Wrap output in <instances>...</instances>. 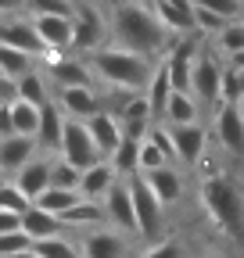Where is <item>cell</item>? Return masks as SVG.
<instances>
[{"label":"cell","mask_w":244,"mask_h":258,"mask_svg":"<svg viewBox=\"0 0 244 258\" xmlns=\"http://www.w3.org/2000/svg\"><path fill=\"white\" fill-rule=\"evenodd\" d=\"M108 32H111V43L147 54L155 61H162L176 40L144 0H115L108 11Z\"/></svg>","instance_id":"6da1fadb"},{"label":"cell","mask_w":244,"mask_h":258,"mask_svg":"<svg viewBox=\"0 0 244 258\" xmlns=\"http://www.w3.org/2000/svg\"><path fill=\"white\" fill-rule=\"evenodd\" d=\"M90 69H94L97 83L115 90V93H144L147 79L155 76V57L147 54H137V50H126L118 43H108L101 47L97 54H90Z\"/></svg>","instance_id":"7a4b0ae2"},{"label":"cell","mask_w":244,"mask_h":258,"mask_svg":"<svg viewBox=\"0 0 244 258\" xmlns=\"http://www.w3.org/2000/svg\"><path fill=\"white\" fill-rule=\"evenodd\" d=\"M201 208L208 219L233 240L244 237V190L230 176H205L201 179Z\"/></svg>","instance_id":"3957f363"},{"label":"cell","mask_w":244,"mask_h":258,"mask_svg":"<svg viewBox=\"0 0 244 258\" xmlns=\"http://www.w3.org/2000/svg\"><path fill=\"white\" fill-rule=\"evenodd\" d=\"M72 29H76V36H72V50L76 54H97L101 47H108L111 40V32H108V18L94 8V4H86V0H76V15H72Z\"/></svg>","instance_id":"277c9868"},{"label":"cell","mask_w":244,"mask_h":258,"mask_svg":"<svg viewBox=\"0 0 244 258\" xmlns=\"http://www.w3.org/2000/svg\"><path fill=\"white\" fill-rule=\"evenodd\" d=\"M223 76H226V64H219V57L212 50H198L194 61V76H191V93L201 108H219V90H223Z\"/></svg>","instance_id":"5b68a950"},{"label":"cell","mask_w":244,"mask_h":258,"mask_svg":"<svg viewBox=\"0 0 244 258\" xmlns=\"http://www.w3.org/2000/svg\"><path fill=\"white\" fill-rule=\"evenodd\" d=\"M57 158H65L69 165H76L79 172L90 169V165H97V161H104V154H101V147L94 144V137H90L86 122H79V118H69V122H65V137H61Z\"/></svg>","instance_id":"8992f818"},{"label":"cell","mask_w":244,"mask_h":258,"mask_svg":"<svg viewBox=\"0 0 244 258\" xmlns=\"http://www.w3.org/2000/svg\"><path fill=\"white\" fill-rule=\"evenodd\" d=\"M43 72L47 79L57 86V90H65V86H97V76L94 69H90V61L86 57H69V54H43Z\"/></svg>","instance_id":"52a82bcc"},{"label":"cell","mask_w":244,"mask_h":258,"mask_svg":"<svg viewBox=\"0 0 244 258\" xmlns=\"http://www.w3.org/2000/svg\"><path fill=\"white\" fill-rule=\"evenodd\" d=\"M130 194H133V212H137V233H140V237H155V233L162 230L165 205L151 194V186L144 183L140 172L130 176Z\"/></svg>","instance_id":"ba28073f"},{"label":"cell","mask_w":244,"mask_h":258,"mask_svg":"<svg viewBox=\"0 0 244 258\" xmlns=\"http://www.w3.org/2000/svg\"><path fill=\"white\" fill-rule=\"evenodd\" d=\"M36 25V36L43 43V54H69L72 50V15H29Z\"/></svg>","instance_id":"9c48e42d"},{"label":"cell","mask_w":244,"mask_h":258,"mask_svg":"<svg viewBox=\"0 0 244 258\" xmlns=\"http://www.w3.org/2000/svg\"><path fill=\"white\" fill-rule=\"evenodd\" d=\"M122 122V133L130 140H144L151 133V125H155V115H151V104L144 93H122V104L111 108Z\"/></svg>","instance_id":"30bf717a"},{"label":"cell","mask_w":244,"mask_h":258,"mask_svg":"<svg viewBox=\"0 0 244 258\" xmlns=\"http://www.w3.org/2000/svg\"><path fill=\"white\" fill-rule=\"evenodd\" d=\"M212 129H216V140L230 158L244 154V111H240V104H219Z\"/></svg>","instance_id":"8fae6325"},{"label":"cell","mask_w":244,"mask_h":258,"mask_svg":"<svg viewBox=\"0 0 244 258\" xmlns=\"http://www.w3.org/2000/svg\"><path fill=\"white\" fill-rule=\"evenodd\" d=\"M104 215L111 230L122 233H137V212H133V194H130V179H118L108 194H104Z\"/></svg>","instance_id":"7c38bea8"},{"label":"cell","mask_w":244,"mask_h":258,"mask_svg":"<svg viewBox=\"0 0 244 258\" xmlns=\"http://www.w3.org/2000/svg\"><path fill=\"white\" fill-rule=\"evenodd\" d=\"M0 43L4 47H15V50H25V54H33L36 61L43 57V43L36 36V25L29 15H11L0 22Z\"/></svg>","instance_id":"4fadbf2b"},{"label":"cell","mask_w":244,"mask_h":258,"mask_svg":"<svg viewBox=\"0 0 244 258\" xmlns=\"http://www.w3.org/2000/svg\"><path fill=\"white\" fill-rule=\"evenodd\" d=\"M144 4L158 15V22L172 32V36H191V32H198L194 0H144Z\"/></svg>","instance_id":"5bb4252c"},{"label":"cell","mask_w":244,"mask_h":258,"mask_svg":"<svg viewBox=\"0 0 244 258\" xmlns=\"http://www.w3.org/2000/svg\"><path fill=\"white\" fill-rule=\"evenodd\" d=\"M104 104L108 101L97 93V86H65V90H57V108L69 118H79V122H86L90 115L104 111Z\"/></svg>","instance_id":"9a60e30c"},{"label":"cell","mask_w":244,"mask_h":258,"mask_svg":"<svg viewBox=\"0 0 244 258\" xmlns=\"http://www.w3.org/2000/svg\"><path fill=\"white\" fill-rule=\"evenodd\" d=\"M83 258H126L130 244L122 230H108V226H97V230H86L79 240Z\"/></svg>","instance_id":"2e32d148"},{"label":"cell","mask_w":244,"mask_h":258,"mask_svg":"<svg viewBox=\"0 0 244 258\" xmlns=\"http://www.w3.org/2000/svg\"><path fill=\"white\" fill-rule=\"evenodd\" d=\"M169 133H172V151H176L179 165H198V161L205 158L208 133H205L201 122H194V125H169Z\"/></svg>","instance_id":"e0dca14e"},{"label":"cell","mask_w":244,"mask_h":258,"mask_svg":"<svg viewBox=\"0 0 244 258\" xmlns=\"http://www.w3.org/2000/svg\"><path fill=\"white\" fill-rule=\"evenodd\" d=\"M36 151H40L36 137H22V133L4 137V140H0V172L15 179V176L22 172L25 161H33V158H36Z\"/></svg>","instance_id":"ac0fdd59"},{"label":"cell","mask_w":244,"mask_h":258,"mask_svg":"<svg viewBox=\"0 0 244 258\" xmlns=\"http://www.w3.org/2000/svg\"><path fill=\"white\" fill-rule=\"evenodd\" d=\"M50 176H54V158L36 154L33 161H25V165H22V172L15 176V183H18V190L25 194L29 201H36L43 190H50Z\"/></svg>","instance_id":"d6986e66"},{"label":"cell","mask_w":244,"mask_h":258,"mask_svg":"<svg viewBox=\"0 0 244 258\" xmlns=\"http://www.w3.org/2000/svg\"><path fill=\"white\" fill-rule=\"evenodd\" d=\"M86 129H90V137H94V144L101 147L104 158H111V151L126 140V133H122V122H118V115H115L111 108L90 115V118H86Z\"/></svg>","instance_id":"ffe728a7"},{"label":"cell","mask_w":244,"mask_h":258,"mask_svg":"<svg viewBox=\"0 0 244 258\" xmlns=\"http://www.w3.org/2000/svg\"><path fill=\"white\" fill-rule=\"evenodd\" d=\"M140 176H144V183L151 186V194H155L165 208L183 198V176H179L176 165H162V169H151V172H140Z\"/></svg>","instance_id":"44dd1931"},{"label":"cell","mask_w":244,"mask_h":258,"mask_svg":"<svg viewBox=\"0 0 244 258\" xmlns=\"http://www.w3.org/2000/svg\"><path fill=\"white\" fill-rule=\"evenodd\" d=\"M122 176L111 169V161L104 158V161H97V165H90V169H83V176H79V194L86 201H104V194L118 183Z\"/></svg>","instance_id":"7402d4cb"},{"label":"cell","mask_w":244,"mask_h":258,"mask_svg":"<svg viewBox=\"0 0 244 258\" xmlns=\"http://www.w3.org/2000/svg\"><path fill=\"white\" fill-rule=\"evenodd\" d=\"M65 122H69V115L57 108V101H47V104L40 108V129H36V144H40V151H57V147H61Z\"/></svg>","instance_id":"603a6c76"},{"label":"cell","mask_w":244,"mask_h":258,"mask_svg":"<svg viewBox=\"0 0 244 258\" xmlns=\"http://www.w3.org/2000/svg\"><path fill=\"white\" fill-rule=\"evenodd\" d=\"M61 219L57 215H50V212H43L40 205H33L25 215H22V233L33 240V244H40V240H50V237H61Z\"/></svg>","instance_id":"cb8c5ba5"},{"label":"cell","mask_w":244,"mask_h":258,"mask_svg":"<svg viewBox=\"0 0 244 258\" xmlns=\"http://www.w3.org/2000/svg\"><path fill=\"white\" fill-rule=\"evenodd\" d=\"M172 79H169V69H165V61L155 64V76L147 79L144 86V97H147V104H151V115H155V122L165 118V104H169V97H172Z\"/></svg>","instance_id":"d4e9b609"},{"label":"cell","mask_w":244,"mask_h":258,"mask_svg":"<svg viewBox=\"0 0 244 258\" xmlns=\"http://www.w3.org/2000/svg\"><path fill=\"white\" fill-rule=\"evenodd\" d=\"M61 226H65V230H97V226H108V215H104V205L101 201H79L72 212H65L61 215Z\"/></svg>","instance_id":"484cf974"},{"label":"cell","mask_w":244,"mask_h":258,"mask_svg":"<svg viewBox=\"0 0 244 258\" xmlns=\"http://www.w3.org/2000/svg\"><path fill=\"white\" fill-rule=\"evenodd\" d=\"M201 115V104L194 101V93H183V90H172L169 104H165V125H194Z\"/></svg>","instance_id":"4316f807"},{"label":"cell","mask_w":244,"mask_h":258,"mask_svg":"<svg viewBox=\"0 0 244 258\" xmlns=\"http://www.w3.org/2000/svg\"><path fill=\"white\" fill-rule=\"evenodd\" d=\"M50 79H47V72L43 69H33V72H25L18 83H15V90H18V97L22 101H29V104H36V108H43L47 101H50Z\"/></svg>","instance_id":"83f0119b"},{"label":"cell","mask_w":244,"mask_h":258,"mask_svg":"<svg viewBox=\"0 0 244 258\" xmlns=\"http://www.w3.org/2000/svg\"><path fill=\"white\" fill-rule=\"evenodd\" d=\"M83 201V194L79 190H65V186H50V190H43L40 198L33 201V205H40L43 212H50V215H65V212H72L76 205Z\"/></svg>","instance_id":"f1b7e54d"},{"label":"cell","mask_w":244,"mask_h":258,"mask_svg":"<svg viewBox=\"0 0 244 258\" xmlns=\"http://www.w3.org/2000/svg\"><path fill=\"white\" fill-rule=\"evenodd\" d=\"M108 161H111V169H115L122 179H130L133 172H140V140H130V137H126V140L111 151Z\"/></svg>","instance_id":"f546056e"},{"label":"cell","mask_w":244,"mask_h":258,"mask_svg":"<svg viewBox=\"0 0 244 258\" xmlns=\"http://www.w3.org/2000/svg\"><path fill=\"white\" fill-rule=\"evenodd\" d=\"M36 57L33 54H25V50H15V47H4V43H0V76H4V79H22L25 72H33L36 69V64H33Z\"/></svg>","instance_id":"4dcf8cb0"},{"label":"cell","mask_w":244,"mask_h":258,"mask_svg":"<svg viewBox=\"0 0 244 258\" xmlns=\"http://www.w3.org/2000/svg\"><path fill=\"white\" fill-rule=\"evenodd\" d=\"M11 118H15V133L36 137V129H40V108H36V104H29V101H22V97H15V101H11Z\"/></svg>","instance_id":"1f68e13d"},{"label":"cell","mask_w":244,"mask_h":258,"mask_svg":"<svg viewBox=\"0 0 244 258\" xmlns=\"http://www.w3.org/2000/svg\"><path fill=\"white\" fill-rule=\"evenodd\" d=\"M212 40H216V50L230 61L233 54H240V50H244V22H240V18H237V22H230V25H226V29H219Z\"/></svg>","instance_id":"d6a6232c"},{"label":"cell","mask_w":244,"mask_h":258,"mask_svg":"<svg viewBox=\"0 0 244 258\" xmlns=\"http://www.w3.org/2000/svg\"><path fill=\"white\" fill-rule=\"evenodd\" d=\"M33 247H36L40 258H83V251L72 240H65V237H50V240H40Z\"/></svg>","instance_id":"836d02e7"},{"label":"cell","mask_w":244,"mask_h":258,"mask_svg":"<svg viewBox=\"0 0 244 258\" xmlns=\"http://www.w3.org/2000/svg\"><path fill=\"white\" fill-rule=\"evenodd\" d=\"M0 208L4 212H15V215H25L29 208H33V201L25 198V194L18 190V183H0Z\"/></svg>","instance_id":"e575fe53"},{"label":"cell","mask_w":244,"mask_h":258,"mask_svg":"<svg viewBox=\"0 0 244 258\" xmlns=\"http://www.w3.org/2000/svg\"><path fill=\"white\" fill-rule=\"evenodd\" d=\"M137 258H187V244L176 240V237H165V240H155L147 244Z\"/></svg>","instance_id":"d590c367"},{"label":"cell","mask_w":244,"mask_h":258,"mask_svg":"<svg viewBox=\"0 0 244 258\" xmlns=\"http://www.w3.org/2000/svg\"><path fill=\"white\" fill-rule=\"evenodd\" d=\"M162 165H172V158L151 140V137H144L140 140V172H151V169H162Z\"/></svg>","instance_id":"8d00e7d4"},{"label":"cell","mask_w":244,"mask_h":258,"mask_svg":"<svg viewBox=\"0 0 244 258\" xmlns=\"http://www.w3.org/2000/svg\"><path fill=\"white\" fill-rule=\"evenodd\" d=\"M29 15H76V0H25Z\"/></svg>","instance_id":"74e56055"},{"label":"cell","mask_w":244,"mask_h":258,"mask_svg":"<svg viewBox=\"0 0 244 258\" xmlns=\"http://www.w3.org/2000/svg\"><path fill=\"white\" fill-rule=\"evenodd\" d=\"M79 169L69 165L65 158H54V176H50V186H65V190H79Z\"/></svg>","instance_id":"f35d334b"},{"label":"cell","mask_w":244,"mask_h":258,"mask_svg":"<svg viewBox=\"0 0 244 258\" xmlns=\"http://www.w3.org/2000/svg\"><path fill=\"white\" fill-rule=\"evenodd\" d=\"M194 4L212 11V15H219V18H226V22L240 18V0H194Z\"/></svg>","instance_id":"ab89813d"},{"label":"cell","mask_w":244,"mask_h":258,"mask_svg":"<svg viewBox=\"0 0 244 258\" xmlns=\"http://www.w3.org/2000/svg\"><path fill=\"white\" fill-rule=\"evenodd\" d=\"M194 25H198V32H205V36H216L219 29H226L230 22L226 18H219V15H212V11H205V8H198L194 4Z\"/></svg>","instance_id":"60d3db41"},{"label":"cell","mask_w":244,"mask_h":258,"mask_svg":"<svg viewBox=\"0 0 244 258\" xmlns=\"http://www.w3.org/2000/svg\"><path fill=\"white\" fill-rule=\"evenodd\" d=\"M29 247H33V240H29L22 230L0 237V258H15V254H22V251H29Z\"/></svg>","instance_id":"b9f144b4"},{"label":"cell","mask_w":244,"mask_h":258,"mask_svg":"<svg viewBox=\"0 0 244 258\" xmlns=\"http://www.w3.org/2000/svg\"><path fill=\"white\" fill-rule=\"evenodd\" d=\"M15 230H22V215L0 208V237H4V233H15Z\"/></svg>","instance_id":"7bdbcfd3"},{"label":"cell","mask_w":244,"mask_h":258,"mask_svg":"<svg viewBox=\"0 0 244 258\" xmlns=\"http://www.w3.org/2000/svg\"><path fill=\"white\" fill-rule=\"evenodd\" d=\"M4 137H15V118H11V104L0 108V140Z\"/></svg>","instance_id":"ee69618b"},{"label":"cell","mask_w":244,"mask_h":258,"mask_svg":"<svg viewBox=\"0 0 244 258\" xmlns=\"http://www.w3.org/2000/svg\"><path fill=\"white\" fill-rule=\"evenodd\" d=\"M25 11V0H0V18H11Z\"/></svg>","instance_id":"f6af8a7d"},{"label":"cell","mask_w":244,"mask_h":258,"mask_svg":"<svg viewBox=\"0 0 244 258\" xmlns=\"http://www.w3.org/2000/svg\"><path fill=\"white\" fill-rule=\"evenodd\" d=\"M226 64H230V69H244V50H240V54H233Z\"/></svg>","instance_id":"bcb514c9"},{"label":"cell","mask_w":244,"mask_h":258,"mask_svg":"<svg viewBox=\"0 0 244 258\" xmlns=\"http://www.w3.org/2000/svg\"><path fill=\"white\" fill-rule=\"evenodd\" d=\"M15 258H40V254H36V247H29V251H22V254H15Z\"/></svg>","instance_id":"7dc6e473"},{"label":"cell","mask_w":244,"mask_h":258,"mask_svg":"<svg viewBox=\"0 0 244 258\" xmlns=\"http://www.w3.org/2000/svg\"><path fill=\"white\" fill-rule=\"evenodd\" d=\"M237 72V83H240V93H244V69H233Z\"/></svg>","instance_id":"c3c4849f"},{"label":"cell","mask_w":244,"mask_h":258,"mask_svg":"<svg viewBox=\"0 0 244 258\" xmlns=\"http://www.w3.org/2000/svg\"><path fill=\"white\" fill-rule=\"evenodd\" d=\"M240 22H244V0H240Z\"/></svg>","instance_id":"681fc988"},{"label":"cell","mask_w":244,"mask_h":258,"mask_svg":"<svg viewBox=\"0 0 244 258\" xmlns=\"http://www.w3.org/2000/svg\"><path fill=\"white\" fill-rule=\"evenodd\" d=\"M240 111H244V101H240Z\"/></svg>","instance_id":"f907efd6"},{"label":"cell","mask_w":244,"mask_h":258,"mask_svg":"<svg viewBox=\"0 0 244 258\" xmlns=\"http://www.w3.org/2000/svg\"><path fill=\"white\" fill-rule=\"evenodd\" d=\"M0 22H4V18H0Z\"/></svg>","instance_id":"816d5d0a"}]
</instances>
